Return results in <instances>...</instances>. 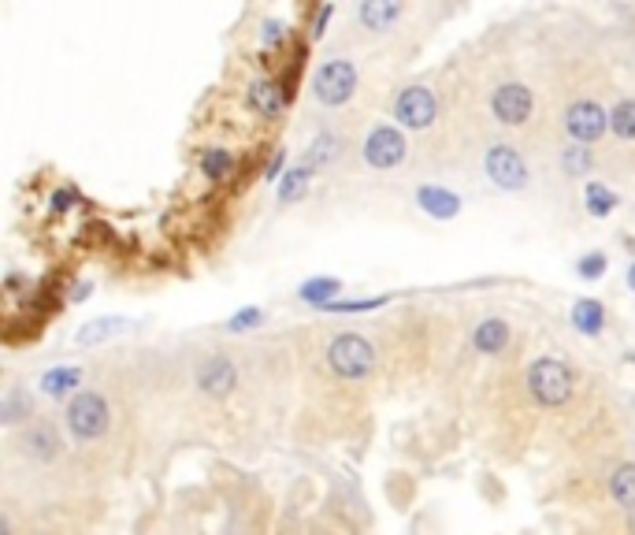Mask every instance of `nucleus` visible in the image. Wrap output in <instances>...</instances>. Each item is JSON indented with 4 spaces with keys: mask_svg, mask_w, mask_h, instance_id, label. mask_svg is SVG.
<instances>
[{
    "mask_svg": "<svg viewBox=\"0 0 635 535\" xmlns=\"http://www.w3.org/2000/svg\"><path fill=\"white\" fill-rule=\"evenodd\" d=\"M572 387H576V376L572 368L558 357H539L532 368H528V391L539 405L546 409H558L572 398Z\"/></svg>",
    "mask_w": 635,
    "mask_h": 535,
    "instance_id": "nucleus-1",
    "label": "nucleus"
},
{
    "mask_svg": "<svg viewBox=\"0 0 635 535\" xmlns=\"http://www.w3.org/2000/svg\"><path fill=\"white\" fill-rule=\"evenodd\" d=\"M108 420H112V413H108V402H104L97 391L75 394V398H71V405H67V428H71V435H75V439H82V443L101 439L104 431H108Z\"/></svg>",
    "mask_w": 635,
    "mask_h": 535,
    "instance_id": "nucleus-2",
    "label": "nucleus"
},
{
    "mask_svg": "<svg viewBox=\"0 0 635 535\" xmlns=\"http://www.w3.org/2000/svg\"><path fill=\"white\" fill-rule=\"evenodd\" d=\"M327 365L335 368V376L342 379H364L376 368V350L361 335H338L327 350Z\"/></svg>",
    "mask_w": 635,
    "mask_h": 535,
    "instance_id": "nucleus-3",
    "label": "nucleus"
},
{
    "mask_svg": "<svg viewBox=\"0 0 635 535\" xmlns=\"http://www.w3.org/2000/svg\"><path fill=\"white\" fill-rule=\"evenodd\" d=\"M316 101L320 105H346L357 90V67L350 60H331V64L320 67V75H316Z\"/></svg>",
    "mask_w": 635,
    "mask_h": 535,
    "instance_id": "nucleus-4",
    "label": "nucleus"
},
{
    "mask_svg": "<svg viewBox=\"0 0 635 535\" xmlns=\"http://www.w3.org/2000/svg\"><path fill=\"white\" fill-rule=\"evenodd\" d=\"M487 175H491L502 190H524V183H528V164H524V157H520L513 145H494L491 153H487Z\"/></svg>",
    "mask_w": 635,
    "mask_h": 535,
    "instance_id": "nucleus-5",
    "label": "nucleus"
},
{
    "mask_svg": "<svg viewBox=\"0 0 635 535\" xmlns=\"http://www.w3.org/2000/svg\"><path fill=\"white\" fill-rule=\"evenodd\" d=\"M364 160L379 171L398 168V164L405 160L402 131H394V127H376V131L368 134V142H364Z\"/></svg>",
    "mask_w": 635,
    "mask_h": 535,
    "instance_id": "nucleus-6",
    "label": "nucleus"
},
{
    "mask_svg": "<svg viewBox=\"0 0 635 535\" xmlns=\"http://www.w3.org/2000/svg\"><path fill=\"white\" fill-rule=\"evenodd\" d=\"M565 127L569 134L576 138V145H587V142H598L606 127H610V116L595 105V101H576V105L565 112Z\"/></svg>",
    "mask_w": 635,
    "mask_h": 535,
    "instance_id": "nucleus-7",
    "label": "nucleus"
},
{
    "mask_svg": "<svg viewBox=\"0 0 635 535\" xmlns=\"http://www.w3.org/2000/svg\"><path fill=\"white\" fill-rule=\"evenodd\" d=\"M532 90L528 86H520V82H509L502 90H494L491 97V108H494V119L498 123H506V127H520L524 119L532 116Z\"/></svg>",
    "mask_w": 635,
    "mask_h": 535,
    "instance_id": "nucleus-8",
    "label": "nucleus"
},
{
    "mask_svg": "<svg viewBox=\"0 0 635 535\" xmlns=\"http://www.w3.org/2000/svg\"><path fill=\"white\" fill-rule=\"evenodd\" d=\"M394 116L402 119V127H413V131H424L435 123V97L424 86H409V90L398 93V105H394Z\"/></svg>",
    "mask_w": 635,
    "mask_h": 535,
    "instance_id": "nucleus-9",
    "label": "nucleus"
},
{
    "mask_svg": "<svg viewBox=\"0 0 635 535\" xmlns=\"http://www.w3.org/2000/svg\"><path fill=\"white\" fill-rule=\"evenodd\" d=\"M234 383H238V372L227 357H208L205 365L197 368V387L212 398H227L234 391Z\"/></svg>",
    "mask_w": 635,
    "mask_h": 535,
    "instance_id": "nucleus-10",
    "label": "nucleus"
},
{
    "mask_svg": "<svg viewBox=\"0 0 635 535\" xmlns=\"http://www.w3.org/2000/svg\"><path fill=\"white\" fill-rule=\"evenodd\" d=\"M249 105L257 108L260 116L275 119V116H279V112L286 108V97H283V90H279V82H272V79H257L253 86H249Z\"/></svg>",
    "mask_w": 635,
    "mask_h": 535,
    "instance_id": "nucleus-11",
    "label": "nucleus"
},
{
    "mask_svg": "<svg viewBox=\"0 0 635 535\" xmlns=\"http://www.w3.org/2000/svg\"><path fill=\"white\" fill-rule=\"evenodd\" d=\"M23 450L30 457H38V461H49L60 450V439H56V431L49 424H30L23 435Z\"/></svg>",
    "mask_w": 635,
    "mask_h": 535,
    "instance_id": "nucleus-12",
    "label": "nucleus"
},
{
    "mask_svg": "<svg viewBox=\"0 0 635 535\" xmlns=\"http://www.w3.org/2000/svg\"><path fill=\"white\" fill-rule=\"evenodd\" d=\"M416 201H420V209L431 212L435 220H450V216H457V212H461V201H457L454 194L439 190V186H424V190L416 194Z\"/></svg>",
    "mask_w": 635,
    "mask_h": 535,
    "instance_id": "nucleus-13",
    "label": "nucleus"
},
{
    "mask_svg": "<svg viewBox=\"0 0 635 535\" xmlns=\"http://www.w3.org/2000/svg\"><path fill=\"white\" fill-rule=\"evenodd\" d=\"M506 342H509V327L506 320H483L476 331H472V346L480 353H498V350H506Z\"/></svg>",
    "mask_w": 635,
    "mask_h": 535,
    "instance_id": "nucleus-14",
    "label": "nucleus"
},
{
    "mask_svg": "<svg viewBox=\"0 0 635 535\" xmlns=\"http://www.w3.org/2000/svg\"><path fill=\"white\" fill-rule=\"evenodd\" d=\"M357 15H361V23L368 30H387V23H394V19L402 15V4H387V0H368V4H361V8H357Z\"/></svg>",
    "mask_w": 635,
    "mask_h": 535,
    "instance_id": "nucleus-15",
    "label": "nucleus"
},
{
    "mask_svg": "<svg viewBox=\"0 0 635 535\" xmlns=\"http://www.w3.org/2000/svg\"><path fill=\"white\" fill-rule=\"evenodd\" d=\"M602 320H606V313H602V305L595 298H580L572 305V327H580L584 335H598Z\"/></svg>",
    "mask_w": 635,
    "mask_h": 535,
    "instance_id": "nucleus-16",
    "label": "nucleus"
},
{
    "mask_svg": "<svg viewBox=\"0 0 635 535\" xmlns=\"http://www.w3.org/2000/svg\"><path fill=\"white\" fill-rule=\"evenodd\" d=\"M610 495H613V502H617V506L635 509V465H621V469H613Z\"/></svg>",
    "mask_w": 635,
    "mask_h": 535,
    "instance_id": "nucleus-17",
    "label": "nucleus"
},
{
    "mask_svg": "<svg viewBox=\"0 0 635 535\" xmlns=\"http://www.w3.org/2000/svg\"><path fill=\"white\" fill-rule=\"evenodd\" d=\"M123 320H112V316H104V320H93V324H86L82 331H78V346H97V342L112 339L116 331H123Z\"/></svg>",
    "mask_w": 635,
    "mask_h": 535,
    "instance_id": "nucleus-18",
    "label": "nucleus"
},
{
    "mask_svg": "<svg viewBox=\"0 0 635 535\" xmlns=\"http://www.w3.org/2000/svg\"><path fill=\"white\" fill-rule=\"evenodd\" d=\"M75 383H78V368H52V372H45V379H41V387H45L49 398H64V394H71Z\"/></svg>",
    "mask_w": 635,
    "mask_h": 535,
    "instance_id": "nucleus-19",
    "label": "nucleus"
},
{
    "mask_svg": "<svg viewBox=\"0 0 635 535\" xmlns=\"http://www.w3.org/2000/svg\"><path fill=\"white\" fill-rule=\"evenodd\" d=\"M610 127L617 138L624 142H635V101H621V105L610 112Z\"/></svg>",
    "mask_w": 635,
    "mask_h": 535,
    "instance_id": "nucleus-20",
    "label": "nucleus"
},
{
    "mask_svg": "<svg viewBox=\"0 0 635 535\" xmlns=\"http://www.w3.org/2000/svg\"><path fill=\"white\" fill-rule=\"evenodd\" d=\"M584 197H587V212H591V216H610V212L617 209V194H610L602 183H587Z\"/></svg>",
    "mask_w": 635,
    "mask_h": 535,
    "instance_id": "nucleus-21",
    "label": "nucleus"
},
{
    "mask_svg": "<svg viewBox=\"0 0 635 535\" xmlns=\"http://www.w3.org/2000/svg\"><path fill=\"white\" fill-rule=\"evenodd\" d=\"M338 157V138H331V134H320L316 142H312L309 149V157H305V168H324L327 160H335Z\"/></svg>",
    "mask_w": 635,
    "mask_h": 535,
    "instance_id": "nucleus-22",
    "label": "nucleus"
},
{
    "mask_svg": "<svg viewBox=\"0 0 635 535\" xmlns=\"http://www.w3.org/2000/svg\"><path fill=\"white\" fill-rule=\"evenodd\" d=\"M305 186H309V168L301 164V168L286 171L283 183H279V201H294V197L305 194Z\"/></svg>",
    "mask_w": 635,
    "mask_h": 535,
    "instance_id": "nucleus-23",
    "label": "nucleus"
},
{
    "mask_svg": "<svg viewBox=\"0 0 635 535\" xmlns=\"http://www.w3.org/2000/svg\"><path fill=\"white\" fill-rule=\"evenodd\" d=\"M338 294V279H312L301 287V298L312 301V305H331V298Z\"/></svg>",
    "mask_w": 635,
    "mask_h": 535,
    "instance_id": "nucleus-24",
    "label": "nucleus"
},
{
    "mask_svg": "<svg viewBox=\"0 0 635 535\" xmlns=\"http://www.w3.org/2000/svg\"><path fill=\"white\" fill-rule=\"evenodd\" d=\"M201 168H205L208 179H227L234 168V160H231V153H223V149H208L205 160H201Z\"/></svg>",
    "mask_w": 635,
    "mask_h": 535,
    "instance_id": "nucleus-25",
    "label": "nucleus"
},
{
    "mask_svg": "<svg viewBox=\"0 0 635 535\" xmlns=\"http://www.w3.org/2000/svg\"><path fill=\"white\" fill-rule=\"evenodd\" d=\"M561 164H565L569 175H587V171H591V149H584V145H569V149L561 153Z\"/></svg>",
    "mask_w": 635,
    "mask_h": 535,
    "instance_id": "nucleus-26",
    "label": "nucleus"
},
{
    "mask_svg": "<svg viewBox=\"0 0 635 535\" xmlns=\"http://www.w3.org/2000/svg\"><path fill=\"white\" fill-rule=\"evenodd\" d=\"M0 417H4V424H15V420L30 417V402H26L19 391H8V398L0 405Z\"/></svg>",
    "mask_w": 635,
    "mask_h": 535,
    "instance_id": "nucleus-27",
    "label": "nucleus"
},
{
    "mask_svg": "<svg viewBox=\"0 0 635 535\" xmlns=\"http://www.w3.org/2000/svg\"><path fill=\"white\" fill-rule=\"evenodd\" d=\"M606 253H587V257H580V264H576V268H580V279H598V275L606 272Z\"/></svg>",
    "mask_w": 635,
    "mask_h": 535,
    "instance_id": "nucleus-28",
    "label": "nucleus"
},
{
    "mask_svg": "<svg viewBox=\"0 0 635 535\" xmlns=\"http://www.w3.org/2000/svg\"><path fill=\"white\" fill-rule=\"evenodd\" d=\"M387 298H368V301H331L327 309H335V313H364V309H379Z\"/></svg>",
    "mask_w": 635,
    "mask_h": 535,
    "instance_id": "nucleus-29",
    "label": "nucleus"
},
{
    "mask_svg": "<svg viewBox=\"0 0 635 535\" xmlns=\"http://www.w3.org/2000/svg\"><path fill=\"white\" fill-rule=\"evenodd\" d=\"M260 324V309H242V313H234L231 320H227V327L231 331H249V327Z\"/></svg>",
    "mask_w": 635,
    "mask_h": 535,
    "instance_id": "nucleus-30",
    "label": "nucleus"
},
{
    "mask_svg": "<svg viewBox=\"0 0 635 535\" xmlns=\"http://www.w3.org/2000/svg\"><path fill=\"white\" fill-rule=\"evenodd\" d=\"M331 12H335L331 4H327V8H320V12H316V23H312V34H316V38L324 34V27H327V19H331Z\"/></svg>",
    "mask_w": 635,
    "mask_h": 535,
    "instance_id": "nucleus-31",
    "label": "nucleus"
},
{
    "mask_svg": "<svg viewBox=\"0 0 635 535\" xmlns=\"http://www.w3.org/2000/svg\"><path fill=\"white\" fill-rule=\"evenodd\" d=\"M279 38H283V27H279V23H264V41H268V45H279Z\"/></svg>",
    "mask_w": 635,
    "mask_h": 535,
    "instance_id": "nucleus-32",
    "label": "nucleus"
},
{
    "mask_svg": "<svg viewBox=\"0 0 635 535\" xmlns=\"http://www.w3.org/2000/svg\"><path fill=\"white\" fill-rule=\"evenodd\" d=\"M279 164H283V153H275L272 168H268V179H275V171H279Z\"/></svg>",
    "mask_w": 635,
    "mask_h": 535,
    "instance_id": "nucleus-33",
    "label": "nucleus"
},
{
    "mask_svg": "<svg viewBox=\"0 0 635 535\" xmlns=\"http://www.w3.org/2000/svg\"><path fill=\"white\" fill-rule=\"evenodd\" d=\"M67 201H71V194H56V197H52V205H56V209H64Z\"/></svg>",
    "mask_w": 635,
    "mask_h": 535,
    "instance_id": "nucleus-34",
    "label": "nucleus"
},
{
    "mask_svg": "<svg viewBox=\"0 0 635 535\" xmlns=\"http://www.w3.org/2000/svg\"><path fill=\"white\" fill-rule=\"evenodd\" d=\"M0 535H12V521L8 517H0Z\"/></svg>",
    "mask_w": 635,
    "mask_h": 535,
    "instance_id": "nucleus-35",
    "label": "nucleus"
},
{
    "mask_svg": "<svg viewBox=\"0 0 635 535\" xmlns=\"http://www.w3.org/2000/svg\"><path fill=\"white\" fill-rule=\"evenodd\" d=\"M90 290H93V287H86V283H78V287H75V301H82V294H90Z\"/></svg>",
    "mask_w": 635,
    "mask_h": 535,
    "instance_id": "nucleus-36",
    "label": "nucleus"
},
{
    "mask_svg": "<svg viewBox=\"0 0 635 535\" xmlns=\"http://www.w3.org/2000/svg\"><path fill=\"white\" fill-rule=\"evenodd\" d=\"M628 287L635 290V264H632V268H628Z\"/></svg>",
    "mask_w": 635,
    "mask_h": 535,
    "instance_id": "nucleus-37",
    "label": "nucleus"
},
{
    "mask_svg": "<svg viewBox=\"0 0 635 535\" xmlns=\"http://www.w3.org/2000/svg\"><path fill=\"white\" fill-rule=\"evenodd\" d=\"M628 532L635 535V509H632V517H628Z\"/></svg>",
    "mask_w": 635,
    "mask_h": 535,
    "instance_id": "nucleus-38",
    "label": "nucleus"
},
{
    "mask_svg": "<svg viewBox=\"0 0 635 535\" xmlns=\"http://www.w3.org/2000/svg\"><path fill=\"white\" fill-rule=\"evenodd\" d=\"M628 361H632V365H635V353H628Z\"/></svg>",
    "mask_w": 635,
    "mask_h": 535,
    "instance_id": "nucleus-39",
    "label": "nucleus"
}]
</instances>
